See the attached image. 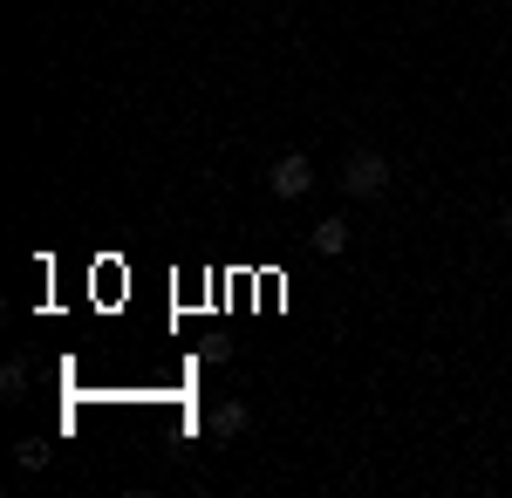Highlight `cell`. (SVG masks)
I'll return each mask as SVG.
<instances>
[{"label":"cell","instance_id":"cell-1","mask_svg":"<svg viewBox=\"0 0 512 498\" xmlns=\"http://www.w3.org/2000/svg\"><path fill=\"white\" fill-rule=\"evenodd\" d=\"M342 192L349 198H390V157L383 151H349V164H342Z\"/></svg>","mask_w":512,"mask_h":498},{"label":"cell","instance_id":"cell-5","mask_svg":"<svg viewBox=\"0 0 512 498\" xmlns=\"http://www.w3.org/2000/svg\"><path fill=\"white\" fill-rule=\"evenodd\" d=\"M0 396H7V403H21V396H28V362H21V355H7V362H0Z\"/></svg>","mask_w":512,"mask_h":498},{"label":"cell","instance_id":"cell-2","mask_svg":"<svg viewBox=\"0 0 512 498\" xmlns=\"http://www.w3.org/2000/svg\"><path fill=\"white\" fill-rule=\"evenodd\" d=\"M267 192H274L280 205H294V198H308V192H315V164H308L301 151L274 157V171H267Z\"/></svg>","mask_w":512,"mask_h":498},{"label":"cell","instance_id":"cell-3","mask_svg":"<svg viewBox=\"0 0 512 498\" xmlns=\"http://www.w3.org/2000/svg\"><path fill=\"white\" fill-rule=\"evenodd\" d=\"M315 253L321 260H342V253H349V219H321L315 226Z\"/></svg>","mask_w":512,"mask_h":498},{"label":"cell","instance_id":"cell-6","mask_svg":"<svg viewBox=\"0 0 512 498\" xmlns=\"http://www.w3.org/2000/svg\"><path fill=\"white\" fill-rule=\"evenodd\" d=\"M499 232H506V239H512V205H506V212H499Z\"/></svg>","mask_w":512,"mask_h":498},{"label":"cell","instance_id":"cell-4","mask_svg":"<svg viewBox=\"0 0 512 498\" xmlns=\"http://www.w3.org/2000/svg\"><path fill=\"white\" fill-rule=\"evenodd\" d=\"M239 430H246V403H219V410H212V437H219V444H233Z\"/></svg>","mask_w":512,"mask_h":498}]
</instances>
